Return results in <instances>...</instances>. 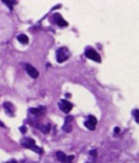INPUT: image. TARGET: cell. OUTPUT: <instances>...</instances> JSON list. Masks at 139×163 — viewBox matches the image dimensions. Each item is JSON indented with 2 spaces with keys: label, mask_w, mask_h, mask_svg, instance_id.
Returning <instances> with one entry per match:
<instances>
[{
  "label": "cell",
  "mask_w": 139,
  "mask_h": 163,
  "mask_svg": "<svg viewBox=\"0 0 139 163\" xmlns=\"http://www.w3.org/2000/svg\"><path fill=\"white\" fill-rule=\"evenodd\" d=\"M19 130H20V131H21L22 134H25V133L26 132V131H27V128H26V126H22V127L19 128Z\"/></svg>",
  "instance_id": "ac0fdd59"
},
{
  "label": "cell",
  "mask_w": 139,
  "mask_h": 163,
  "mask_svg": "<svg viewBox=\"0 0 139 163\" xmlns=\"http://www.w3.org/2000/svg\"><path fill=\"white\" fill-rule=\"evenodd\" d=\"M30 149L33 150V152H36V153H39V154H42L43 152V150L41 148H40L39 146H37V145H33V146H31L30 148Z\"/></svg>",
  "instance_id": "9c48e42d"
},
{
  "label": "cell",
  "mask_w": 139,
  "mask_h": 163,
  "mask_svg": "<svg viewBox=\"0 0 139 163\" xmlns=\"http://www.w3.org/2000/svg\"><path fill=\"white\" fill-rule=\"evenodd\" d=\"M73 119H74V118H73L72 116H67L65 119V123L70 124V122H72V121H73Z\"/></svg>",
  "instance_id": "e0dca14e"
},
{
  "label": "cell",
  "mask_w": 139,
  "mask_h": 163,
  "mask_svg": "<svg viewBox=\"0 0 139 163\" xmlns=\"http://www.w3.org/2000/svg\"><path fill=\"white\" fill-rule=\"evenodd\" d=\"M9 163H17V162H16V161L13 160V161H11V162H9Z\"/></svg>",
  "instance_id": "7402d4cb"
},
{
  "label": "cell",
  "mask_w": 139,
  "mask_h": 163,
  "mask_svg": "<svg viewBox=\"0 0 139 163\" xmlns=\"http://www.w3.org/2000/svg\"><path fill=\"white\" fill-rule=\"evenodd\" d=\"M17 39L22 44H28L29 43V37L25 34H20L17 36Z\"/></svg>",
  "instance_id": "52a82bcc"
},
{
  "label": "cell",
  "mask_w": 139,
  "mask_h": 163,
  "mask_svg": "<svg viewBox=\"0 0 139 163\" xmlns=\"http://www.w3.org/2000/svg\"><path fill=\"white\" fill-rule=\"evenodd\" d=\"M90 154L92 155V156H94V157H96L97 155V151H96V150H92V151H90Z\"/></svg>",
  "instance_id": "d6986e66"
},
{
  "label": "cell",
  "mask_w": 139,
  "mask_h": 163,
  "mask_svg": "<svg viewBox=\"0 0 139 163\" xmlns=\"http://www.w3.org/2000/svg\"><path fill=\"white\" fill-rule=\"evenodd\" d=\"M4 108H6V110L9 111V112H10V113H13V106L12 105L11 103L9 102H6L4 104Z\"/></svg>",
  "instance_id": "ba28073f"
},
{
  "label": "cell",
  "mask_w": 139,
  "mask_h": 163,
  "mask_svg": "<svg viewBox=\"0 0 139 163\" xmlns=\"http://www.w3.org/2000/svg\"><path fill=\"white\" fill-rule=\"evenodd\" d=\"M7 163H9V162H7Z\"/></svg>",
  "instance_id": "cb8c5ba5"
},
{
  "label": "cell",
  "mask_w": 139,
  "mask_h": 163,
  "mask_svg": "<svg viewBox=\"0 0 139 163\" xmlns=\"http://www.w3.org/2000/svg\"><path fill=\"white\" fill-rule=\"evenodd\" d=\"M66 97H70V94H66Z\"/></svg>",
  "instance_id": "44dd1931"
},
{
  "label": "cell",
  "mask_w": 139,
  "mask_h": 163,
  "mask_svg": "<svg viewBox=\"0 0 139 163\" xmlns=\"http://www.w3.org/2000/svg\"><path fill=\"white\" fill-rule=\"evenodd\" d=\"M120 132V128L118 127H116L115 128V133H116V134H118V133Z\"/></svg>",
  "instance_id": "ffe728a7"
},
{
  "label": "cell",
  "mask_w": 139,
  "mask_h": 163,
  "mask_svg": "<svg viewBox=\"0 0 139 163\" xmlns=\"http://www.w3.org/2000/svg\"><path fill=\"white\" fill-rule=\"evenodd\" d=\"M26 69L28 74L30 75L32 78L36 79V78H37L39 77V72L37 71V70L36 69L35 67H33L32 65L27 64L26 66Z\"/></svg>",
  "instance_id": "5b68a950"
},
{
  "label": "cell",
  "mask_w": 139,
  "mask_h": 163,
  "mask_svg": "<svg viewBox=\"0 0 139 163\" xmlns=\"http://www.w3.org/2000/svg\"><path fill=\"white\" fill-rule=\"evenodd\" d=\"M41 130L43 133L45 134H47V133H49V130H50V124H48L46 126H43V127L41 128Z\"/></svg>",
  "instance_id": "4fadbf2b"
},
{
  "label": "cell",
  "mask_w": 139,
  "mask_h": 163,
  "mask_svg": "<svg viewBox=\"0 0 139 163\" xmlns=\"http://www.w3.org/2000/svg\"><path fill=\"white\" fill-rule=\"evenodd\" d=\"M0 125H1V126H3V127H4V124H3V123H1V122H0Z\"/></svg>",
  "instance_id": "603a6c76"
},
{
  "label": "cell",
  "mask_w": 139,
  "mask_h": 163,
  "mask_svg": "<svg viewBox=\"0 0 139 163\" xmlns=\"http://www.w3.org/2000/svg\"><path fill=\"white\" fill-rule=\"evenodd\" d=\"M30 112L33 114H34V115H40V114H42V110H41L40 108H31L30 109Z\"/></svg>",
  "instance_id": "30bf717a"
},
{
  "label": "cell",
  "mask_w": 139,
  "mask_h": 163,
  "mask_svg": "<svg viewBox=\"0 0 139 163\" xmlns=\"http://www.w3.org/2000/svg\"><path fill=\"white\" fill-rule=\"evenodd\" d=\"M3 3H5V4L7 5L11 10H13V4L14 3L13 1H6V0H3Z\"/></svg>",
  "instance_id": "9a60e30c"
},
{
  "label": "cell",
  "mask_w": 139,
  "mask_h": 163,
  "mask_svg": "<svg viewBox=\"0 0 139 163\" xmlns=\"http://www.w3.org/2000/svg\"><path fill=\"white\" fill-rule=\"evenodd\" d=\"M84 125H85V127L87 128H88V129L90 131H94V129H95V125H94V124H93L92 123H90L89 121L84 122Z\"/></svg>",
  "instance_id": "8fae6325"
},
{
  "label": "cell",
  "mask_w": 139,
  "mask_h": 163,
  "mask_svg": "<svg viewBox=\"0 0 139 163\" xmlns=\"http://www.w3.org/2000/svg\"><path fill=\"white\" fill-rule=\"evenodd\" d=\"M59 107L60 110L63 111L64 113H69L73 108V105L66 100H61V101L59 104Z\"/></svg>",
  "instance_id": "277c9868"
},
{
  "label": "cell",
  "mask_w": 139,
  "mask_h": 163,
  "mask_svg": "<svg viewBox=\"0 0 139 163\" xmlns=\"http://www.w3.org/2000/svg\"><path fill=\"white\" fill-rule=\"evenodd\" d=\"M62 128H63V131H65L66 132H70L71 130H72L71 125L70 124H67V123H65Z\"/></svg>",
  "instance_id": "7c38bea8"
},
{
  "label": "cell",
  "mask_w": 139,
  "mask_h": 163,
  "mask_svg": "<svg viewBox=\"0 0 139 163\" xmlns=\"http://www.w3.org/2000/svg\"><path fill=\"white\" fill-rule=\"evenodd\" d=\"M88 121H89L90 123H92L93 124H94V125H96V124H97V118H96L94 116H93V115H90V116H89V120H88Z\"/></svg>",
  "instance_id": "5bb4252c"
},
{
  "label": "cell",
  "mask_w": 139,
  "mask_h": 163,
  "mask_svg": "<svg viewBox=\"0 0 139 163\" xmlns=\"http://www.w3.org/2000/svg\"><path fill=\"white\" fill-rule=\"evenodd\" d=\"M57 157L58 160L62 163H71V162L74 158V155L67 156L63 152H57Z\"/></svg>",
  "instance_id": "3957f363"
},
{
  "label": "cell",
  "mask_w": 139,
  "mask_h": 163,
  "mask_svg": "<svg viewBox=\"0 0 139 163\" xmlns=\"http://www.w3.org/2000/svg\"><path fill=\"white\" fill-rule=\"evenodd\" d=\"M134 117H135V121L137 123L139 122V111L138 110H135L134 111Z\"/></svg>",
  "instance_id": "2e32d148"
},
{
  "label": "cell",
  "mask_w": 139,
  "mask_h": 163,
  "mask_svg": "<svg viewBox=\"0 0 139 163\" xmlns=\"http://www.w3.org/2000/svg\"><path fill=\"white\" fill-rule=\"evenodd\" d=\"M53 19H54V21L56 22V23H57L58 26H61V27H64V26H68L67 22L66 20H63L60 14H58V13L54 14V16H53Z\"/></svg>",
  "instance_id": "8992f818"
},
{
  "label": "cell",
  "mask_w": 139,
  "mask_h": 163,
  "mask_svg": "<svg viewBox=\"0 0 139 163\" xmlns=\"http://www.w3.org/2000/svg\"><path fill=\"white\" fill-rule=\"evenodd\" d=\"M70 57V53L67 48L61 47L57 51V60L58 63H63Z\"/></svg>",
  "instance_id": "6da1fadb"
},
{
  "label": "cell",
  "mask_w": 139,
  "mask_h": 163,
  "mask_svg": "<svg viewBox=\"0 0 139 163\" xmlns=\"http://www.w3.org/2000/svg\"><path fill=\"white\" fill-rule=\"evenodd\" d=\"M85 56L87 57V58L90 59L94 61H96L97 63H101V56L99 55L98 53H97L93 49H89L85 52Z\"/></svg>",
  "instance_id": "7a4b0ae2"
}]
</instances>
